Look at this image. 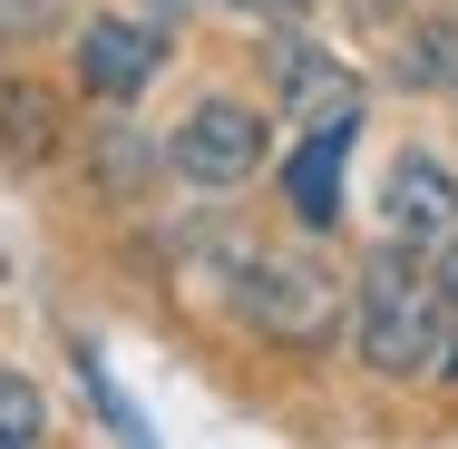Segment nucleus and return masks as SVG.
Returning a JSON list of instances; mask_svg holds the SVG:
<instances>
[{"mask_svg":"<svg viewBox=\"0 0 458 449\" xmlns=\"http://www.w3.org/2000/svg\"><path fill=\"white\" fill-rule=\"evenodd\" d=\"M166 167L185 186H205V195H234V186L264 167V117L244 108V98H195L176 127V147H166Z\"/></svg>","mask_w":458,"mask_h":449,"instance_id":"nucleus-3","label":"nucleus"},{"mask_svg":"<svg viewBox=\"0 0 458 449\" xmlns=\"http://www.w3.org/2000/svg\"><path fill=\"white\" fill-rule=\"evenodd\" d=\"M380 235L390 245H410V255H429L439 235H458V177L439 157H390V186H380Z\"/></svg>","mask_w":458,"mask_h":449,"instance_id":"nucleus-5","label":"nucleus"},{"mask_svg":"<svg viewBox=\"0 0 458 449\" xmlns=\"http://www.w3.org/2000/svg\"><path fill=\"white\" fill-rule=\"evenodd\" d=\"M449 303H439V283L429 264L410 255V245H390V255H370L361 264V323H352V342L380 381H420V371H439L449 352Z\"/></svg>","mask_w":458,"mask_h":449,"instance_id":"nucleus-1","label":"nucleus"},{"mask_svg":"<svg viewBox=\"0 0 458 449\" xmlns=\"http://www.w3.org/2000/svg\"><path fill=\"white\" fill-rule=\"evenodd\" d=\"M147 10H195V0H147Z\"/></svg>","mask_w":458,"mask_h":449,"instance_id":"nucleus-16","label":"nucleus"},{"mask_svg":"<svg viewBox=\"0 0 458 449\" xmlns=\"http://www.w3.org/2000/svg\"><path fill=\"white\" fill-rule=\"evenodd\" d=\"M400 89H458V20H410V39L390 49Z\"/></svg>","mask_w":458,"mask_h":449,"instance_id":"nucleus-8","label":"nucleus"},{"mask_svg":"<svg viewBox=\"0 0 458 449\" xmlns=\"http://www.w3.org/2000/svg\"><path fill=\"white\" fill-rule=\"evenodd\" d=\"M157 69H166V39H157L147 20H89V30H79V79H89V98H107V108L147 98Z\"/></svg>","mask_w":458,"mask_h":449,"instance_id":"nucleus-6","label":"nucleus"},{"mask_svg":"<svg viewBox=\"0 0 458 449\" xmlns=\"http://www.w3.org/2000/svg\"><path fill=\"white\" fill-rule=\"evenodd\" d=\"M147 167H157V157H147L127 127H107V137H98V186H107V195H137V186H147Z\"/></svg>","mask_w":458,"mask_h":449,"instance_id":"nucleus-10","label":"nucleus"},{"mask_svg":"<svg viewBox=\"0 0 458 449\" xmlns=\"http://www.w3.org/2000/svg\"><path fill=\"white\" fill-rule=\"evenodd\" d=\"M342 157H352V137H302L293 157H283V205H293V225H342Z\"/></svg>","mask_w":458,"mask_h":449,"instance_id":"nucleus-7","label":"nucleus"},{"mask_svg":"<svg viewBox=\"0 0 458 449\" xmlns=\"http://www.w3.org/2000/svg\"><path fill=\"white\" fill-rule=\"evenodd\" d=\"M429 283H439V303H449V323H458V235L429 245Z\"/></svg>","mask_w":458,"mask_h":449,"instance_id":"nucleus-13","label":"nucleus"},{"mask_svg":"<svg viewBox=\"0 0 458 449\" xmlns=\"http://www.w3.org/2000/svg\"><path fill=\"white\" fill-rule=\"evenodd\" d=\"M234 10H254V20H302L312 0H234Z\"/></svg>","mask_w":458,"mask_h":449,"instance_id":"nucleus-14","label":"nucleus"},{"mask_svg":"<svg viewBox=\"0 0 458 449\" xmlns=\"http://www.w3.org/2000/svg\"><path fill=\"white\" fill-rule=\"evenodd\" d=\"M0 137H10V147H49V98L39 89H0Z\"/></svg>","mask_w":458,"mask_h":449,"instance_id":"nucleus-11","label":"nucleus"},{"mask_svg":"<svg viewBox=\"0 0 458 449\" xmlns=\"http://www.w3.org/2000/svg\"><path fill=\"white\" fill-rule=\"evenodd\" d=\"M59 20V0H0V39H39Z\"/></svg>","mask_w":458,"mask_h":449,"instance_id":"nucleus-12","label":"nucleus"},{"mask_svg":"<svg viewBox=\"0 0 458 449\" xmlns=\"http://www.w3.org/2000/svg\"><path fill=\"white\" fill-rule=\"evenodd\" d=\"M264 59H274L283 108H293V127H302V137H352V127H361V79H352L332 49H312V39H302V20H283V39L264 49Z\"/></svg>","mask_w":458,"mask_h":449,"instance_id":"nucleus-4","label":"nucleus"},{"mask_svg":"<svg viewBox=\"0 0 458 449\" xmlns=\"http://www.w3.org/2000/svg\"><path fill=\"white\" fill-rule=\"evenodd\" d=\"M39 440H49V401L20 371H0V449H39Z\"/></svg>","mask_w":458,"mask_h":449,"instance_id":"nucleus-9","label":"nucleus"},{"mask_svg":"<svg viewBox=\"0 0 458 449\" xmlns=\"http://www.w3.org/2000/svg\"><path fill=\"white\" fill-rule=\"evenodd\" d=\"M361 10H370V20H380V10H400V0H361Z\"/></svg>","mask_w":458,"mask_h":449,"instance_id":"nucleus-15","label":"nucleus"},{"mask_svg":"<svg viewBox=\"0 0 458 449\" xmlns=\"http://www.w3.org/2000/svg\"><path fill=\"white\" fill-rule=\"evenodd\" d=\"M234 313L254 332H274V342H322L342 323V283L312 255H244L234 264Z\"/></svg>","mask_w":458,"mask_h":449,"instance_id":"nucleus-2","label":"nucleus"}]
</instances>
